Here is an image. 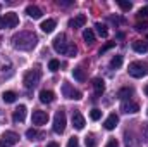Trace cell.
I'll list each match as a JSON object with an SVG mask.
<instances>
[{
	"mask_svg": "<svg viewBox=\"0 0 148 147\" xmlns=\"http://www.w3.org/2000/svg\"><path fill=\"white\" fill-rule=\"evenodd\" d=\"M36 42H38L36 35L31 33V31H19L12 37L14 49H19V50H31L36 45Z\"/></svg>",
	"mask_w": 148,
	"mask_h": 147,
	"instance_id": "cell-1",
	"label": "cell"
},
{
	"mask_svg": "<svg viewBox=\"0 0 148 147\" xmlns=\"http://www.w3.org/2000/svg\"><path fill=\"white\" fill-rule=\"evenodd\" d=\"M40 78H41V71L35 68V69H29L24 73V78H23V83L26 88H35L38 83H40Z\"/></svg>",
	"mask_w": 148,
	"mask_h": 147,
	"instance_id": "cell-2",
	"label": "cell"
},
{
	"mask_svg": "<svg viewBox=\"0 0 148 147\" xmlns=\"http://www.w3.org/2000/svg\"><path fill=\"white\" fill-rule=\"evenodd\" d=\"M129 74L133 78H143L145 74L148 73V64L147 62H141V61H133L127 68Z\"/></svg>",
	"mask_w": 148,
	"mask_h": 147,
	"instance_id": "cell-3",
	"label": "cell"
},
{
	"mask_svg": "<svg viewBox=\"0 0 148 147\" xmlns=\"http://www.w3.org/2000/svg\"><path fill=\"white\" fill-rule=\"evenodd\" d=\"M66 125H67L66 111L59 109L57 112H55V116H53V132H55V133H64Z\"/></svg>",
	"mask_w": 148,
	"mask_h": 147,
	"instance_id": "cell-4",
	"label": "cell"
},
{
	"mask_svg": "<svg viewBox=\"0 0 148 147\" xmlns=\"http://www.w3.org/2000/svg\"><path fill=\"white\" fill-rule=\"evenodd\" d=\"M52 45H53V50H55V52L66 54V52H67V47H69V42H67V38H66L64 33H60V35H57V37L53 38Z\"/></svg>",
	"mask_w": 148,
	"mask_h": 147,
	"instance_id": "cell-5",
	"label": "cell"
},
{
	"mask_svg": "<svg viewBox=\"0 0 148 147\" xmlns=\"http://www.w3.org/2000/svg\"><path fill=\"white\" fill-rule=\"evenodd\" d=\"M62 95H64L66 99H73V101H79V99H83V94H81L79 90L73 88L71 83H67V81L62 83Z\"/></svg>",
	"mask_w": 148,
	"mask_h": 147,
	"instance_id": "cell-6",
	"label": "cell"
},
{
	"mask_svg": "<svg viewBox=\"0 0 148 147\" xmlns=\"http://www.w3.org/2000/svg\"><path fill=\"white\" fill-rule=\"evenodd\" d=\"M19 142V135L16 132H3L0 137V147H12Z\"/></svg>",
	"mask_w": 148,
	"mask_h": 147,
	"instance_id": "cell-7",
	"label": "cell"
},
{
	"mask_svg": "<svg viewBox=\"0 0 148 147\" xmlns=\"http://www.w3.org/2000/svg\"><path fill=\"white\" fill-rule=\"evenodd\" d=\"M3 21H5V28H16L19 24V16L16 12H7L3 16Z\"/></svg>",
	"mask_w": 148,
	"mask_h": 147,
	"instance_id": "cell-8",
	"label": "cell"
},
{
	"mask_svg": "<svg viewBox=\"0 0 148 147\" xmlns=\"http://www.w3.org/2000/svg\"><path fill=\"white\" fill-rule=\"evenodd\" d=\"M121 111L126 112V114H134V112L140 111V106L136 102H133V101H124L122 106H121Z\"/></svg>",
	"mask_w": 148,
	"mask_h": 147,
	"instance_id": "cell-9",
	"label": "cell"
},
{
	"mask_svg": "<svg viewBox=\"0 0 148 147\" xmlns=\"http://www.w3.org/2000/svg\"><path fill=\"white\" fill-rule=\"evenodd\" d=\"M48 114L45 111H33V125H47Z\"/></svg>",
	"mask_w": 148,
	"mask_h": 147,
	"instance_id": "cell-10",
	"label": "cell"
},
{
	"mask_svg": "<svg viewBox=\"0 0 148 147\" xmlns=\"http://www.w3.org/2000/svg\"><path fill=\"white\" fill-rule=\"evenodd\" d=\"M26 119V106H19V107H16L14 111V114H12V121L14 123H23Z\"/></svg>",
	"mask_w": 148,
	"mask_h": 147,
	"instance_id": "cell-11",
	"label": "cell"
},
{
	"mask_svg": "<svg viewBox=\"0 0 148 147\" xmlns=\"http://www.w3.org/2000/svg\"><path fill=\"white\" fill-rule=\"evenodd\" d=\"M84 23H86V16H84V14H79V16L73 17V19H69V28H73V30H76V28H83Z\"/></svg>",
	"mask_w": 148,
	"mask_h": 147,
	"instance_id": "cell-12",
	"label": "cell"
},
{
	"mask_svg": "<svg viewBox=\"0 0 148 147\" xmlns=\"http://www.w3.org/2000/svg\"><path fill=\"white\" fill-rule=\"evenodd\" d=\"M73 126L76 130H83L84 128V118L79 111H74L73 112Z\"/></svg>",
	"mask_w": 148,
	"mask_h": 147,
	"instance_id": "cell-13",
	"label": "cell"
},
{
	"mask_svg": "<svg viewBox=\"0 0 148 147\" xmlns=\"http://www.w3.org/2000/svg\"><path fill=\"white\" fill-rule=\"evenodd\" d=\"M53 99H55V94L52 90H41L40 92V101L43 104H50V102H53Z\"/></svg>",
	"mask_w": 148,
	"mask_h": 147,
	"instance_id": "cell-14",
	"label": "cell"
},
{
	"mask_svg": "<svg viewBox=\"0 0 148 147\" xmlns=\"http://www.w3.org/2000/svg\"><path fill=\"white\" fill-rule=\"evenodd\" d=\"M26 14L29 16V17H33V19H40L41 17V14H43V10L36 7V5H28L26 7Z\"/></svg>",
	"mask_w": 148,
	"mask_h": 147,
	"instance_id": "cell-15",
	"label": "cell"
},
{
	"mask_svg": "<svg viewBox=\"0 0 148 147\" xmlns=\"http://www.w3.org/2000/svg\"><path fill=\"white\" fill-rule=\"evenodd\" d=\"M117 123H119V116L112 112L110 116H109V118L105 119V123H103V126H105V130H114V128L117 126Z\"/></svg>",
	"mask_w": 148,
	"mask_h": 147,
	"instance_id": "cell-16",
	"label": "cell"
},
{
	"mask_svg": "<svg viewBox=\"0 0 148 147\" xmlns=\"http://www.w3.org/2000/svg\"><path fill=\"white\" fill-rule=\"evenodd\" d=\"M91 85H93V88H95L97 95H102V94H103V90H105V81H103L102 78H93Z\"/></svg>",
	"mask_w": 148,
	"mask_h": 147,
	"instance_id": "cell-17",
	"label": "cell"
},
{
	"mask_svg": "<svg viewBox=\"0 0 148 147\" xmlns=\"http://www.w3.org/2000/svg\"><path fill=\"white\" fill-rule=\"evenodd\" d=\"M133 50L138 54H145V52H148V43L141 42V40H136V42H133Z\"/></svg>",
	"mask_w": 148,
	"mask_h": 147,
	"instance_id": "cell-18",
	"label": "cell"
},
{
	"mask_svg": "<svg viewBox=\"0 0 148 147\" xmlns=\"http://www.w3.org/2000/svg\"><path fill=\"white\" fill-rule=\"evenodd\" d=\"M40 28H41L43 33H52V31L55 30V21H53V19H45V21L40 24Z\"/></svg>",
	"mask_w": 148,
	"mask_h": 147,
	"instance_id": "cell-19",
	"label": "cell"
},
{
	"mask_svg": "<svg viewBox=\"0 0 148 147\" xmlns=\"http://www.w3.org/2000/svg\"><path fill=\"white\" fill-rule=\"evenodd\" d=\"M83 40L86 42V45H93V43H95V33H93L91 28H86V30L83 31Z\"/></svg>",
	"mask_w": 148,
	"mask_h": 147,
	"instance_id": "cell-20",
	"label": "cell"
},
{
	"mask_svg": "<svg viewBox=\"0 0 148 147\" xmlns=\"http://www.w3.org/2000/svg\"><path fill=\"white\" fill-rule=\"evenodd\" d=\"M73 76H74V80H77L79 83H83V81L86 80V74H84V69H83V68H74Z\"/></svg>",
	"mask_w": 148,
	"mask_h": 147,
	"instance_id": "cell-21",
	"label": "cell"
},
{
	"mask_svg": "<svg viewBox=\"0 0 148 147\" xmlns=\"http://www.w3.org/2000/svg\"><path fill=\"white\" fill-rule=\"evenodd\" d=\"M133 95V88H129V87H126V88H121L119 92H117V97L121 99V101H126V99H129Z\"/></svg>",
	"mask_w": 148,
	"mask_h": 147,
	"instance_id": "cell-22",
	"label": "cell"
},
{
	"mask_svg": "<svg viewBox=\"0 0 148 147\" xmlns=\"http://www.w3.org/2000/svg\"><path fill=\"white\" fill-rule=\"evenodd\" d=\"M2 99H3V102H7V104H12V102H16V99H17V95H16V92H3V95H2Z\"/></svg>",
	"mask_w": 148,
	"mask_h": 147,
	"instance_id": "cell-23",
	"label": "cell"
},
{
	"mask_svg": "<svg viewBox=\"0 0 148 147\" xmlns=\"http://www.w3.org/2000/svg\"><path fill=\"white\" fill-rule=\"evenodd\" d=\"M95 30H97V33H98L102 38H107V35H109L107 26H105V24H102V23H97V24H95Z\"/></svg>",
	"mask_w": 148,
	"mask_h": 147,
	"instance_id": "cell-24",
	"label": "cell"
},
{
	"mask_svg": "<svg viewBox=\"0 0 148 147\" xmlns=\"http://www.w3.org/2000/svg\"><path fill=\"white\" fill-rule=\"evenodd\" d=\"M26 137H28L29 140H40L38 137H43V135H40L35 128H29V130H26Z\"/></svg>",
	"mask_w": 148,
	"mask_h": 147,
	"instance_id": "cell-25",
	"label": "cell"
},
{
	"mask_svg": "<svg viewBox=\"0 0 148 147\" xmlns=\"http://www.w3.org/2000/svg\"><path fill=\"white\" fill-rule=\"evenodd\" d=\"M110 66L114 69H117V68H121L122 66V55H114L110 61Z\"/></svg>",
	"mask_w": 148,
	"mask_h": 147,
	"instance_id": "cell-26",
	"label": "cell"
},
{
	"mask_svg": "<svg viewBox=\"0 0 148 147\" xmlns=\"http://www.w3.org/2000/svg\"><path fill=\"white\" fill-rule=\"evenodd\" d=\"M117 3H119V7H121L122 10H131V9H133V3L127 2V0H117Z\"/></svg>",
	"mask_w": 148,
	"mask_h": 147,
	"instance_id": "cell-27",
	"label": "cell"
},
{
	"mask_svg": "<svg viewBox=\"0 0 148 147\" xmlns=\"http://www.w3.org/2000/svg\"><path fill=\"white\" fill-rule=\"evenodd\" d=\"M59 68H60V62H59L57 59H52V61L48 62V69H50L52 73H55V71H59Z\"/></svg>",
	"mask_w": 148,
	"mask_h": 147,
	"instance_id": "cell-28",
	"label": "cell"
},
{
	"mask_svg": "<svg viewBox=\"0 0 148 147\" xmlns=\"http://www.w3.org/2000/svg\"><path fill=\"white\" fill-rule=\"evenodd\" d=\"M90 118H91L93 121H98V119L102 118V111L100 109H91L90 111Z\"/></svg>",
	"mask_w": 148,
	"mask_h": 147,
	"instance_id": "cell-29",
	"label": "cell"
},
{
	"mask_svg": "<svg viewBox=\"0 0 148 147\" xmlns=\"http://www.w3.org/2000/svg\"><path fill=\"white\" fill-rule=\"evenodd\" d=\"M138 19H148V5L138 10Z\"/></svg>",
	"mask_w": 148,
	"mask_h": 147,
	"instance_id": "cell-30",
	"label": "cell"
},
{
	"mask_svg": "<svg viewBox=\"0 0 148 147\" xmlns=\"http://www.w3.org/2000/svg\"><path fill=\"white\" fill-rule=\"evenodd\" d=\"M76 54H77V49H76V45L69 43V47H67V52H66V55H69V57H74Z\"/></svg>",
	"mask_w": 148,
	"mask_h": 147,
	"instance_id": "cell-31",
	"label": "cell"
},
{
	"mask_svg": "<svg viewBox=\"0 0 148 147\" xmlns=\"http://www.w3.org/2000/svg\"><path fill=\"white\" fill-rule=\"evenodd\" d=\"M84 142H86V147H97V142H95V139H93V135H88Z\"/></svg>",
	"mask_w": 148,
	"mask_h": 147,
	"instance_id": "cell-32",
	"label": "cell"
},
{
	"mask_svg": "<svg viewBox=\"0 0 148 147\" xmlns=\"http://www.w3.org/2000/svg\"><path fill=\"white\" fill-rule=\"evenodd\" d=\"M134 28H136V31H147L148 24L145 23V21H143V23L140 21V23H136V26H134Z\"/></svg>",
	"mask_w": 148,
	"mask_h": 147,
	"instance_id": "cell-33",
	"label": "cell"
},
{
	"mask_svg": "<svg viewBox=\"0 0 148 147\" xmlns=\"http://www.w3.org/2000/svg\"><path fill=\"white\" fill-rule=\"evenodd\" d=\"M67 147H79V140H77V137H71L69 142H67Z\"/></svg>",
	"mask_w": 148,
	"mask_h": 147,
	"instance_id": "cell-34",
	"label": "cell"
},
{
	"mask_svg": "<svg viewBox=\"0 0 148 147\" xmlns=\"http://www.w3.org/2000/svg\"><path fill=\"white\" fill-rule=\"evenodd\" d=\"M114 45H115V42H109V43H107L105 47H102V49H100V55H102V54H105V52H107L109 49H112Z\"/></svg>",
	"mask_w": 148,
	"mask_h": 147,
	"instance_id": "cell-35",
	"label": "cell"
},
{
	"mask_svg": "<svg viewBox=\"0 0 148 147\" xmlns=\"http://www.w3.org/2000/svg\"><path fill=\"white\" fill-rule=\"evenodd\" d=\"M105 147H119V142L115 140V139H110L109 142H107V146Z\"/></svg>",
	"mask_w": 148,
	"mask_h": 147,
	"instance_id": "cell-36",
	"label": "cell"
},
{
	"mask_svg": "<svg viewBox=\"0 0 148 147\" xmlns=\"http://www.w3.org/2000/svg\"><path fill=\"white\" fill-rule=\"evenodd\" d=\"M59 5H62V7H69V5H73V2H69V0H59Z\"/></svg>",
	"mask_w": 148,
	"mask_h": 147,
	"instance_id": "cell-37",
	"label": "cell"
},
{
	"mask_svg": "<svg viewBox=\"0 0 148 147\" xmlns=\"http://www.w3.org/2000/svg\"><path fill=\"white\" fill-rule=\"evenodd\" d=\"M143 135H145V139L148 140V123H143Z\"/></svg>",
	"mask_w": 148,
	"mask_h": 147,
	"instance_id": "cell-38",
	"label": "cell"
},
{
	"mask_svg": "<svg viewBox=\"0 0 148 147\" xmlns=\"http://www.w3.org/2000/svg\"><path fill=\"white\" fill-rule=\"evenodd\" d=\"M0 28H5V21H3V16H0Z\"/></svg>",
	"mask_w": 148,
	"mask_h": 147,
	"instance_id": "cell-39",
	"label": "cell"
},
{
	"mask_svg": "<svg viewBox=\"0 0 148 147\" xmlns=\"http://www.w3.org/2000/svg\"><path fill=\"white\" fill-rule=\"evenodd\" d=\"M47 147H59V144H57V142H50Z\"/></svg>",
	"mask_w": 148,
	"mask_h": 147,
	"instance_id": "cell-40",
	"label": "cell"
},
{
	"mask_svg": "<svg viewBox=\"0 0 148 147\" xmlns=\"http://www.w3.org/2000/svg\"><path fill=\"white\" fill-rule=\"evenodd\" d=\"M145 94H147V97H148V85L145 87Z\"/></svg>",
	"mask_w": 148,
	"mask_h": 147,
	"instance_id": "cell-41",
	"label": "cell"
}]
</instances>
